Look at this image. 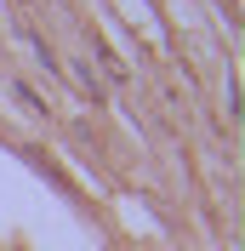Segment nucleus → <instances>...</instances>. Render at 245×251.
<instances>
[]
</instances>
